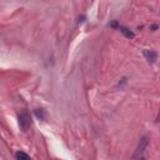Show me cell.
<instances>
[{"mask_svg": "<svg viewBox=\"0 0 160 160\" xmlns=\"http://www.w3.org/2000/svg\"><path fill=\"white\" fill-rule=\"evenodd\" d=\"M15 158H16V160H31L30 159V156L26 154V153H24V151H18L15 154Z\"/></svg>", "mask_w": 160, "mask_h": 160, "instance_id": "277c9868", "label": "cell"}, {"mask_svg": "<svg viewBox=\"0 0 160 160\" xmlns=\"http://www.w3.org/2000/svg\"><path fill=\"white\" fill-rule=\"evenodd\" d=\"M148 143H149V138L148 137L141 138L140 141H139V144H138V146H137V150H135L134 155H133V158H134V159H140V155L144 153V150L146 149Z\"/></svg>", "mask_w": 160, "mask_h": 160, "instance_id": "7a4b0ae2", "label": "cell"}, {"mask_svg": "<svg viewBox=\"0 0 160 160\" xmlns=\"http://www.w3.org/2000/svg\"><path fill=\"white\" fill-rule=\"evenodd\" d=\"M110 26H113V28H115V26H118V21H114L110 24Z\"/></svg>", "mask_w": 160, "mask_h": 160, "instance_id": "52a82bcc", "label": "cell"}, {"mask_svg": "<svg viewBox=\"0 0 160 160\" xmlns=\"http://www.w3.org/2000/svg\"><path fill=\"white\" fill-rule=\"evenodd\" d=\"M156 121H160V113H159V115H158V118H156Z\"/></svg>", "mask_w": 160, "mask_h": 160, "instance_id": "ba28073f", "label": "cell"}, {"mask_svg": "<svg viewBox=\"0 0 160 160\" xmlns=\"http://www.w3.org/2000/svg\"><path fill=\"white\" fill-rule=\"evenodd\" d=\"M120 31L124 34L125 36H127L128 39H133L135 36V34L131 31V30H129V29H127V28H120Z\"/></svg>", "mask_w": 160, "mask_h": 160, "instance_id": "5b68a950", "label": "cell"}, {"mask_svg": "<svg viewBox=\"0 0 160 160\" xmlns=\"http://www.w3.org/2000/svg\"><path fill=\"white\" fill-rule=\"evenodd\" d=\"M140 160H143V159H140Z\"/></svg>", "mask_w": 160, "mask_h": 160, "instance_id": "9c48e42d", "label": "cell"}, {"mask_svg": "<svg viewBox=\"0 0 160 160\" xmlns=\"http://www.w3.org/2000/svg\"><path fill=\"white\" fill-rule=\"evenodd\" d=\"M31 124V118H30V114L26 110H24L21 114L19 115V127L23 131H26Z\"/></svg>", "mask_w": 160, "mask_h": 160, "instance_id": "6da1fadb", "label": "cell"}, {"mask_svg": "<svg viewBox=\"0 0 160 160\" xmlns=\"http://www.w3.org/2000/svg\"><path fill=\"white\" fill-rule=\"evenodd\" d=\"M143 54H144L145 59L148 60V63H150V64H154L156 59H158V54H156V52H154V50L145 49L144 52H143Z\"/></svg>", "mask_w": 160, "mask_h": 160, "instance_id": "3957f363", "label": "cell"}, {"mask_svg": "<svg viewBox=\"0 0 160 160\" xmlns=\"http://www.w3.org/2000/svg\"><path fill=\"white\" fill-rule=\"evenodd\" d=\"M35 114H36V116L40 118V119H45V116H44V111H43V110H40V111H39V109H38V110L35 111Z\"/></svg>", "mask_w": 160, "mask_h": 160, "instance_id": "8992f818", "label": "cell"}]
</instances>
